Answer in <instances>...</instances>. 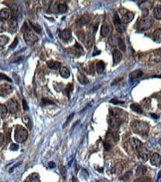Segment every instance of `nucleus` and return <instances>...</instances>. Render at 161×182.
Segmentation results:
<instances>
[{"instance_id":"nucleus-46","label":"nucleus","mask_w":161,"mask_h":182,"mask_svg":"<svg viewBox=\"0 0 161 182\" xmlns=\"http://www.w3.org/2000/svg\"><path fill=\"white\" fill-rule=\"evenodd\" d=\"M0 80H6L7 82H11V80L4 74H0Z\"/></svg>"},{"instance_id":"nucleus-35","label":"nucleus","mask_w":161,"mask_h":182,"mask_svg":"<svg viewBox=\"0 0 161 182\" xmlns=\"http://www.w3.org/2000/svg\"><path fill=\"white\" fill-rule=\"evenodd\" d=\"M117 44H118V46H119V48L120 49V50L123 51V52H125V51L126 50L125 44V42L123 41L122 39L118 38V40H117Z\"/></svg>"},{"instance_id":"nucleus-57","label":"nucleus","mask_w":161,"mask_h":182,"mask_svg":"<svg viewBox=\"0 0 161 182\" xmlns=\"http://www.w3.org/2000/svg\"><path fill=\"white\" fill-rule=\"evenodd\" d=\"M151 116H153V117H154V118H156V119L158 118V117H157V115H155V114H151Z\"/></svg>"},{"instance_id":"nucleus-32","label":"nucleus","mask_w":161,"mask_h":182,"mask_svg":"<svg viewBox=\"0 0 161 182\" xmlns=\"http://www.w3.org/2000/svg\"><path fill=\"white\" fill-rule=\"evenodd\" d=\"M78 80H79V82H80L81 84H82V85H86V84H87L89 82L88 79L86 78V76H84V75L81 74V73H79V74H78Z\"/></svg>"},{"instance_id":"nucleus-38","label":"nucleus","mask_w":161,"mask_h":182,"mask_svg":"<svg viewBox=\"0 0 161 182\" xmlns=\"http://www.w3.org/2000/svg\"><path fill=\"white\" fill-rule=\"evenodd\" d=\"M134 182H151V179L148 177L146 176H142L139 178H137Z\"/></svg>"},{"instance_id":"nucleus-27","label":"nucleus","mask_w":161,"mask_h":182,"mask_svg":"<svg viewBox=\"0 0 161 182\" xmlns=\"http://www.w3.org/2000/svg\"><path fill=\"white\" fill-rule=\"evenodd\" d=\"M22 122H23L24 124H25L28 129H31V128H32V123H31V119H30L29 116H23V117H22Z\"/></svg>"},{"instance_id":"nucleus-30","label":"nucleus","mask_w":161,"mask_h":182,"mask_svg":"<svg viewBox=\"0 0 161 182\" xmlns=\"http://www.w3.org/2000/svg\"><path fill=\"white\" fill-rule=\"evenodd\" d=\"M131 108L132 111H134V112L137 113V114H142L143 113V111H142V108H141V106L139 105H138V104H131Z\"/></svg>"},{"instance_id":"nucleus-15","label":"nucleus","mask_w":161,"mask_h":182,"mask_svg":"<svg viewBox=\"0 0 161 182\" xmlns=\"http://www.w3.org/2000/svg\"><path fill=\"white\" fill-rule=\"evenodd\" d=\"M82 52H83L82 47H81L79 43H76V44H75L74 47L72 49V51H71L72 55L74 57H79V56H80Z\"/></svg>"},{"instance_id":"nucleus-29","label":"nucleus","mask_w":161,"mask_h":182,"mask_svg":"<svg viewBox=\"0 0 161 182\" xmlns=\"http://www.w3.org/2000/svg\"><path fill=\"white\" fill-rule=\"evenodd\" d=\"M153 36H154V39L156 42L161 43V28L156 29L154 31Z\"/></svg>"},{"instance_id":"nucleus-5","label":"nucleus","mask_w":161,"mask_h":182,"mask_svg":"<svg viewBox=\"0 0 161 182\" xmlns=\"http://www.w3.org/2000/svg\"><path fill=\"white\" fill-rule=\"evenodd\" d=\"M121 122L122 120L119 118H117V117H114V116L110 115L109 118H108V124H109L110 127L114 131L118 129L120 124H121Z\"/></svg>"},{"instance_id":"nucleus-21","label":"nucleus","mask_w":161,"mask_h":182,"mask_svg":"<svg viewBox=\"0 0 161 182\" xmlns=\"http://www.w3.org/2000/svg\"><path fill=\"white\" fill-rule=\"evenodd\" d=\"M93 37L90 33L87 34V37H85V40H84V43H85V46L87 49H90L93 45Z\"/></svg>"},{"instance_id":"nucleus-11","label":"nucleus","mask_w":161,"mask_h":182,"mask_svg":"<svg viewBox=\"0 0 161 182\" xmlns=\"http://www.w3.org/2000/svg\"><path fill=\"white\" fill-rule=\"evenodd\" d=\"M113 20H114V25H115L116 31H118L119 33H122L123 26L122 25V22L119 19V15L117 14V13H115V14H114V19H113Z\"/></svg>"},{"instance_id":"nucleus-41","label":"nucleus","mask_w":161,"mask_h":182,"mask_svg":"<svg viewBox=\"0 0 161 182\" xmlns=\"http://www.w3.org/2000/svg\"><path fill=\"white\" fill-rule=\"evenodd\" d=\"M60 172H61V175L63 176V178H65L67 176V170H66V168L64 166H60Z\"/></svg>"},{"instance_id":"nucleus-4","label":"nucleus","mask_w":161,"mask_h":182,"mask_svg":"<svg viewBox=\"0 0 161 182\" xmlns=\"http://www.w3.org/2000/svg\"><path fill=\"white\" fill-rule=\"evenodd\" d=\"M24 40H25V43L28 46H32L34 43H37L38 40V37L31 31H26L24 33Z\"/></svg>"},{"instance_id":"nucleus-52","label":"nucleus","mask_w":161,"mask_h":182,"mask_svg":"<svg viewBox=\"0 0 161 182\" xmlns=\"http://www.w3.org/2000/svg\"><path fill=\"white\" fill-rule=\"evenodd\" d=\"M22 103H23V108H24V110H25V111H28V105H27L26 101L23 100V101H22Z\"/></svg>"},{"instance_id":"nucleus-18","label":"nucleus","mask_w":161,"mask_h":182,"mask_svg":"<svg viewBox=\"0 0 161 182\" xmlns=\"http://www.w3.org/2000/svg\"><path fill=\"white\" fill-rule=\"evenodd\" d=\"M130 144L131 146V148L135 150H137L139 147L142 146V142L139 140L137 139V138H131V139H130Z\"/></svg>"},{"instance_id":"nucleus-55","label":"nucleus","mask_w":161,"mask_h":182,"mask_svg":"<svg viewBox=\"0 0 161 182\" xmlns=\"http://www.w3.org/2000/svg\"><path fill=\"white\" fill-rule=\"evenodd\" d=\"M70 182H77V179H76V178L75 176H73V178H72L71 181Z\"/></svg>"},{"instance_id":"nucleus-19","label":"nucleus","mask_w":161,"mask_h":182,"mask_svg":"<svg viewBox=\"0 0 161 182\" xmlns=\"http://www.w3.org/2000/svg\"><path fill=\"white\" fill-rule=\"evenodd\" d=\"M25 182H40V177L37 173H32L27 177Z\"/></svg>"},{"instance_id":"nucleus-56","label":"nucleus","mask_w":161,"mask_h":182,"mask_svg":"<svg viewBox=\"0 0 161 182\" xmlns=\"http://www.w3.org/2000/svg\"><path fill=\"white\" fill-rule=\"evenodd\" d=\"M160 177H161V170L160 171V172H159V174H158V176H157V181H159V179H160Z\"/></svg>"},{"instance_id":"nucleus-43","label":"nucleus","mask_w":161,"mask_h":182,"mask_svg":"<svg viewBox=\"0 0 161 182\" xmlns=\"http://www.w3.org/2000/svg\"><path fill=\"white\" fill-rule=\"evenodd\" d=\"M73 116H74V113H73V114H70V116H69V117H68V118H67V121H66L65 124L64 125V127H66V126H67V125H68L69 123H70V122L72 120H73Z\"/></svg>"},{"instance_id":"nucleus-26","label":"nucleus","mask_w":161,"mask_h":182,"mask_svg":"<svg viewBox=\"0 0 161 182\" xmlns=\"http://www.w3.org/2000/svg\"><path fill=\"white\" fill-rule=\"evenodd\" d=\"M89 19H90V18H89L88 15L84 14L81 16L79 20H78L77 24L79 25V26H82V25H86V24L89 22Z\"/></svg>"},{"instance_id":"nucleus-17","label":"nucleus","mask_w":161,"mask_h":182,"mask_svg":"<svg viewBox=\"0 0 161 182\" xmlns=\"http://www.w3.org/2000/svg\"><path fill=\"white\" fill-rule=\"evenodd\" d=\"M134 18V13H132L131 11H128L125 14L123 15L122 21V22H124V23L127 24L129 23L130 22H131Z\"/></svg>"},{"instance_id":"nucleus-39","label":"nucleus","mask_w":161,"mask_h":182,"mask_svg":"<svg viewBox=\"0 0 161 182\" xmlns=\"http://www.w3.org/2000/svg\"><path fill=\"white\" fill-rule=\"evenodd\" d=\"M77 37L79 39V40H81V41L84 42V40H85V34H84V32L83 31H78L77 32Z\"/></svg>"},{"instance_id":"nucleus-47","label":"nucleus","mask_w":161,"mask_h":182,"mask_svg":"<svg viewBox=\"0 0 161 182\" xmlns=\"http://www.w3.org/2000/svg\"><path fill=\"white\" fill-rule=\"evenodd\" d=\"M104 146H105V149L107 150V151H109V150L111 149V147H112V145L110 144L109 143H108L105 141V142L104 143Z\"/></svg>"},{"instance_id":"nucleus-13","label":"nucleus","mask_w":161,"mask_h":182,"mask_svg":"<svg viewBox=\"0 0 161 182\" xmlns=\"http://www.w3.org/2000/svg\"><path fill=\"white\" fill-rule=\"evenodd\" d=\"M17 26H18V23H17V20H16V18L15 16H12L8 21V27L9 29H10V31L12 32H15L17 30Z\"/></svg>"},{"instance_id":"nucleus-48","label":"nucleus","mask_w":161,"mask_h":182,"mask_svg":"<svg viewBox=\"0 0 161 182\" xmlns=\"http://www.w3.org/2000/svg\"><path fill=\"white\" fill-rule=\"evenodd\" d=\"M18 149H19V146H18L17 144L13 143L10 145V149L11 150V151H16V150H18Z\"/></svg>"},{"instance_id":"nucleus-28","label":"nucleus","mask_w":161,"mask_h":182,"mask_svg":"<svg viewBox=\"0 0 161 182\" xmlns=\"http://www.w3.org/2000/svg\"><path fill=\"white\" fill-rule=\"evenodd\" d=\"M60 75L64 79H67V78L70 77V73L67 67H61L60 69Z\"/></svg>"},{"instance_id":"nucleus-22","label":"nucleus","mask_w":161,"mask_h":182,"mask_svg":"<svg viewBox=\"0 0 161 182\" xmlns=\"http://www.w3.org/2000/svg\"><path fill=\"white\" fill-rule=\"evenodd\" d=\"M48 67L52 70H58L61 68V63L55 61H49L47 62Z\"/></svg>"},{"instance_id":"nucleus-36","label":"nucleus","mask_w":161,"mask_h":182,"mask_svg":"<svg viewBox=\"0 0 161 182\" xmlns=\"http://www.w3.org/2000/svg\"><path fill=\"white\" fill-rule=\"evenodd\" d=\"M58 11L60 13H64L67 11V6L66 4H58Z\"/></svg>"},{"instance_id":"nucleus-10","label":"nucleus","mask_w":161,"mask_h":182,"mask_svg":"<svg viewBox=\"0 0 161 182\" xmlns=\"http://www.w3.org/2000/svg\"><path fill=\"white\" fill-rule=\"evenodd\" d=\"M12 91H13V89H12V87L10 85H7V84L0 85V96H7V95L10 94Z\"/></svg>"},{"instance_id":"nucleus-1","label":"nucleus","mask_w":161,"mask_h":182,"mask_svg":"<svg viewBox=\"0 0 161 182\" xmlns=\"http://www.w3.org/2000/svg\"><path fill=\"white\" fill-rule=\"evenodd\" d=\"M131 129L134 133L140 136H146L149 131V126L147 123L142 121H134L131 124Z\"/></svg>"},{"instance_id":"nucleus-45","label":"nucleus","mask_w":161,"mask_h":182,"mask_svg":"<svg viewBox=\"0 0 161 182\" xmlns=\"http://www.w3.org/2000/svg\"><path fill=\"white\" fill-rule=\"evenodd\" d=\"M17 43H18V39L16 37V38L14 39V40H13V43H12V44L10 45V49H14V48H16V45H17Z\"/></svg>"},{"instance_id":"nucleus-54","label":"nucleus","mask_w":161,"mask_h":182,"mask_svg":"<svg viewBox=\"0 0 161 182\" xmlns=\"http://www.w3.org/2000/svg\"><path fill=\"white\" fill-rule=\"evenodd\" d=\"M111 103H114V104H118V103H123V102H120V101H118L116 99H112V100H111Z\"/></svg>"},{"instance_id":"nucleus-49","label":"nucleus","mask_w":161,"mask_h":182,"mask_svg":"<svg viewBox=\"0 0 161 182\" xmlns=\"http://www.w3.org/2000/svg\"><path fill=\"white\" fill-rule=\"evenodd\" d=\"M4 31V22L2 19H0V33Z\"/></svg>"},{"instance_id":"nucleus-3","label":"nucleus","mask_w":161,"mask_h":182,"mask_svg":"<svg viewBox=\"0 0 161 182\" xmlns=\"http://www.w3.org/2000/svg\"><path fill=\"white\" fill-rule=\"evenodd\" d=\"M153 25V19L149 16H143L137 23V29L139 31H145L151 28Z\"/></svg>"},{"instance_id":"nucleus-40","label":"nucleus","mask_w":161,"mask_h":182,"mask_svg":"<svg viewBox=\"0 0 161 182\" xmlns=\"http://www.w3.org/2000/svg\"><path fill=\"white\" fill-rule=\"evenodd\" d=\"M132 176V172H128L125 175H124L123 177H122L121 179L123 180L124 181H128L130 180V178H131Z\"/></svg>"},{"instance_id":"nucleus-31","label":"nucleus","mask_w":161,"mask_h":182,"mask_svg":"<svg viewBox=\"0 0 161 182\" xmlns=\"http://www.w3.org/2000/svg\"><path fill=\"white\" fill-rule=\"evenodd\" d=\"M7 108L4 105H0V117L4 118L7 114Z\"/></svg>"},{"instance_id":"nucleus-44","label":"nucleus","mask_w":161,"mask_h":182,"mask_svg":"<svg viewBox=\"0 0 161 182\" xmlns=\"http://www.w3.org/2000/svg\"><path fill=\"white\" fill-rule=\"evenodd\" d=\"M30 24L31 25V26H33V28H34V29H35V31H37V32L40 33V31H41V29H40V27L38 25H35V24H33L31 22H30Z\"/></svg>"},{"instance_id":"nucleus-50","label":"nucleus","mask_w":161,"mask_h":182,"mask_svg":"<svg viewBox=\"0 0 161 182\" xmlns=\"http://www.w3.org/2000/svg\"><path fill=\"white\" fill-rule=\"evenodd\" d=\"M142 102L145 104V105H143L145 107V108H148V107L150 106V103H151V101H150L148 99H145V100L142 101Z\"/></svg>"},{"instance_id":"nucleus-37","label":"nucleus","mask_w":161,"mask_h":182,"mask_svg":"<svg viewBox=\"0 0 161 182\" xmlns=\"http://www.w3.org/2000/svg\"><path fill=\"white\" fill-rule=\"evenodd\" d=\"M73 84H69V85L67 86V88H65L64 93H65V94L67 95L68 97H70V93L73 92Z\"/></svg>"},{"instance_id":"nucleus-12","label":"nucleus","mask_w":161,"mask_h":182,"mask_svg":"<svg viewBox=\"0 0 161 182\" xmlns=\"http://www.w3.org/2000/svg\"><path fill=\"white\" fill-rule=\"evenodd\" d=\"M123 58V55L120 51L118 49H115L113 52V61H114V65H116L120 61H122Z\"/></svg>"},{"instance_id":"nucleus-34","label":"nucleus","mask_w":161,"mask_h":182,"mask_svg":"<svg viewBox=\"0 0 161 182\" xmlns=\"http://www.w3.org/2000/svg\"><path fill=\"white\" fill-rule=\"evenodd\" d=\"M9 41L8 37L5 35H0V46H4Z\"/></svg>"},{"instance_id":"nucleus-16","label":"nucleus","mask_w":161,"mask_h":182,"mask_svg":"<svg viewBox=\"0 0 161 182\" xmlns=\"http://www.w3.org/2000/svg\"><path fill=\"white\" fill-rule=\"evenodd\" d=\"M151 163L153 166H160L161 164V156L157 153H154L151 157Z\"/></svg>"},{"instance_id":"nucleus-58","label":"nucleus","mask_w":161,"mask_h":182,"mask_svg":"<svg viewBox=\"0 0 161 182\" xmlns=\"http://www.w3.org/2000/svg\"><path fill=\"white\" fill-rule=\"evenodd\" d=\"M159 108H160L161 109V102H160V103H159Z\"/></svg>"},{"instance_id":"nucleus-33","label":"nucleus","mask_w":161,"mask_h":182,"mask_svg":"<svg viewBox=\"0 0 161 182\" xmlns=\"http://www.w3.org/2000/svg\"><path fill=\"white\" fill-rule=\"evenodd\" d=\"M154 16L156 19H161V7H157L154 9Z\"/></svg>"},{"instance_id":"nucleus-2","label":"nucleus","mask_w":161,"mask_h":182,"mask_svg":"<svg viewBox=\"0 0 161 182\" xmlns=\"http://www.w3.org/2000/svg\"><path fill=\"white\" fill-rule=\"evenodd\" d=\"M28 131L22 126H16L15 129V140L17 143H23L28 138Z\"/></svg>"},{"instance_id":"nucleus-7","label":"nucleus","mask_w":161,"mask_h":182,"mask_svg":"<svg viewBox=\"0 0 161 182\" xmlns=\"http://www.w3.org/2000/svg\"><path fill=\"white\" fill-rule=\"evenodd\" d=\"M6 107L7 108V111H9L11 114H14L18 110V103L15 99H10V100H8L6 103Z\"/></svg>"},{"instance_id":"nucleus-23","label":"nucleus","mask_w":161,"mask_h":182,"mask_svg":"<svg viewBox=\"0 0 161 182\" xmlns=\"http://www.w3.org/2000/svg\"><path fill=\"white\" fill-rule=\"evenodd\" d=\"M142 75H143V73H142V71H141V70H135V71L131 73L130 79H132V80H134V79H139V78L142 77Z\"/></svg>"},{"instance_id":"nucleus-51","label":"nucleus","mask_w":161,"mask_h":182,"mask_svg":"<svg viewBox=\"0 0 161 182\" xmlns=\"http://www.w3.org/2000/svg\"><path fill=\"white\" fill-rule=\"evenodd\" d=\"M4 134L0 133V147L3 145V143H4Z\"/></svg>"},{"instance_id":"nucleus-14","label":"nucleus","mask_w":161,"mask_h":182,"mask_svg":"<svg viewBox=\"0 0 161 182\" xmlns=\"http://www.w3.org/2000/svg\"><path fill=\"white\" fill-rule=\"evenodd\" d=\"M60 37H61V39H62L63 40H64V41H68V40H70L72 37L71 30L69 29V28L64 29V31H62L60 33Z\"/></svg>"},{"instance_id":"nucleus-25","label":"nucleus","mask_w":161,"mask_h":182,"mask_svg":"<svg viewBox=\"0 0 161 182\" xmlns=\"http://www.w3.org/2000/svg\"><path fill=\"white\" fill-rule=\"evenodd\" d=\"M147 172V168L146 166L144 165H139L137 169V176H143Z\"/></svg>"},{"instance_id":"nucleus-53","label":"nucleus","mask_w":161,"mask_h":182,"mask_svg":"<svg viewBox=\"0 0 161 182\" xmlns=\"http://www.w3.org/2000/svg\"><path fill=\"white\" fill-rule=\"evenodd\" d=\"M48 166H49V168L52 169V168H55V166H56V165H55V163H54V162L51 161V162H49V163H48Z\"/></svg>"},{"instance_id":"nucleus-24","label":"nucleus","mask_w":161,"mask_h":182,"mask_svg":"<svg viewBox=\"0 0 161 182\" xmlns=\"http://www.w3.org/2000/svg\"><path fill=\"white\" fill-rule=\"evenodd\" d=\"M96 71H97V73H99V74L102 73L105 69V63H104L102 61H99V62L96 63Z\"/></svg>"},{"instance_id":"nucleus-8","label":"nucleus","mask_w":161,"mask_h":182,"mask_svg":"<svg viewBox=\"0 0 161 182\" xmlns=\"http://www.w3.org/2000/svg\"><path fill=\"white\" fill-rule=\"evenodd\" d=\"M150 61L153 62H160L161 61V48L153 51L150 54Z\"/></svg>"},{"instance_id":"nucleus-9","label":"nucleus","mask_w":161,"mask_h":182,"mask_svg":"<svg viewBox=\"0 0 161 182\" xmlns=\"http://www.w3.org/2000/svg\"><path fill=\"white\" fill-rule=\"evenodd\" d=\"M112 32V27L110 24L105 23L101 28V35L103 37H108Z\"/></svg>"},{"instance_id":"nucleus-42","label":"nucleus","mask_w":161,"mask_h":182,"mask_svg":"<svg viewBox=\"0 0 161 182\" xmlns=\"http://www.w3.org/2000/svg\"><path fill=\"white\" fill-rule=\"evenodd\" d=\"M42 102H43V105H54V102L52 101H51L49 99H46V98H43Z\"/></svg>"},{"instance_id":"nucleus-20","label":"nucleus","mask_w":161,"mask_h":182,"mask_svg":"<svg viewBox=\"0 0 161 182\" xmlns=\"http://www.w3.org/2000/svg\"><path fill=\"white\" fill-rule=\"evenodd\" d=\"M10 11L9 9L7 8H4L1 9L0 10V19H7L10 17Z\"/></svg>"},{"instance_id":"nucleus-6","label":"nucleus","mask_w":161,"mask_h":182,"mask_svg":"<svg viewBox=\"0 0 161 182\" xmlns=\"http://www.w3.org/2000/svg\"><path fill=\"white\" fill-rule=\"evenodd\" d=\"M137 154L139 155V158L142 160L143 162H146L148 159V151L145 147L143 146H141L140 147L137 149Z\"/></svg>"}]
</instances>
